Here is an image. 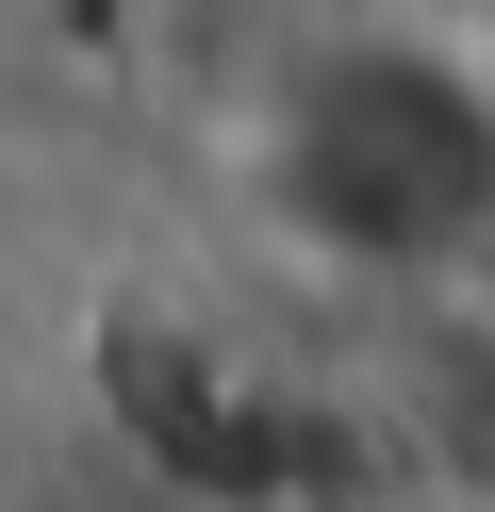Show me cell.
<instances>
[{
    "label": "cell",
    "mask_w": 495,
    "mask_h": 512,
    "mask_svg": "<svg viewBox=\"0 0 495 512\" xmlns=\"http://www.w3.org/2000/svg\"><path fill=\"white\" fill-rule=\"evenodd\" d=\"M281 215L363 281H446L495 215V83L462 34H347L281 100Z\"/></svg>",
    "instance_id": "obj_1"
}]
</instances>
